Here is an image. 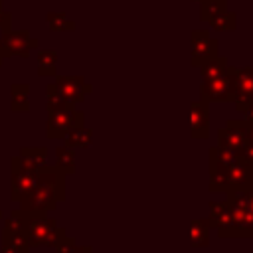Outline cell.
Returning a JSON list of instances; mask_svg holds the SVG:
<instances>
[{
  "instance_id": "ba28073f",
  "label": "cell",
  "mask_w": 253,
  "mask_h": 253,
  "mask_svg": "<svg viewBox=\"0 0 253 253\" xmlns=\"http://www.w3.org/2000/svg\"><path fill=\"white\" fill-rule=\"evenodd\" d=\"M190 47H192V57H190L192 67H200L210 57L219 55V43L215 38H211L208 34V30H192L190 32Z\"/></svg>"
},
{
  "instance_id": "5bb4252c",
  "label": "cell",
  "mask_w": 253,
  "mask_h": 253,
  "mask_svg": "<svg viewBox=\"0 0 253 253\" xmlns=\"http://www.w3.org/2000/svg\"><path fill=\"white\" fill-rule=\"evenodd\" d=\"M227 178V192L231 190H247L253 184V166L239 156L233 158V162L227 166L225 172Z\"/></svg>"
},
{
  "instance_id": "4316f807",
  "label": "cell",
  "mask_w": 253,
  "mask_h": 253,
  "mask_svg": "<svg viewBox=\"0 0 253 253\" xmlns=\"http://www.w3.org/2000/svg\"><path fill=\"white\" fill-rule=\"evenodd\" d=\"M12 30V12L0 8V32H10Z\"/></svg>"
},
{
  "instance_id": "e0dca14e",
  "label": "cell",
  "mask_w": 253,
  "mask_h": 253,
  "mask_svg": "<svg viewBox=\"0 0 253 253\" xmlns=\"http://www.w3.org/2000/svg\"><path fill=\"white\" fill-rule=\"evenodd\" d=\"M10 109L14 113L30 111V85L28 83H14L10 87Z\"/></svg>"
},
{
  "instance_id": "6da1fadb",
  "label": "cell",
  "mask_w": 253,
  "mask_h": 253,
  "mask_svg": "<svg viewBox=\"0 0 253 253\" xmlns=\"http://www.w3.org/2000/svg\"><path fill=\"white\" fill-rule=\"evenodd\" d=\"M65 200V174L57 166L43 164L36 172L32 188L18 200L24 211H55L57 204Z\"/></svg>"
},
{
  "instance_id": "ffe728a7",
  "label": "cell",
  "mask_w": 253,
  "mask_h": 253,
  "mask_svg": "<svg viewBox=\"0 0 253 253\" xmlns=\"http://www.w3.org/2000/svg\"><path fill=\"white\" fill-rule=\"evenodd\" d=\"M55 166L65 174L71 176L75 174V150L69 146H57L55 148Z\"/></svg>"
},
{
  "instance_id": "5b68a950",
  "label": "cell",
  "mask_w": 253,
  "mask_h": 253,
  "mask_svg": "<svg viewBox=\"0 0 253 253\" xmlns=\"http://www.w3.org/2000/svg\"><path fill=\"white\" fill-rule=\"evenodd\" d=\"M231 83H233V91L229 103H233V107L239 113H245L253 101V65L233 67Z\"/></svg>"
},
{
  "instance_id": "7a4b0ae2",
  "label": "cell",
  "mask_w": 253,
  "mask_h": 253,
  "mask_svg": "<svg viewBox=\"0 0 253 253\" xmlns=\"http://www.w3.org/2000/svg\"><path fill=\"white\" fill-rule=\"evenodd\" d=\"M20 219L22 233L30 247H55L67 233L63 227L57 225L53 217L43 211H24L14 210Z\"/></svg>"
},
{
  "instance_id": "9c48e42d",
  "label": "cell",
  "mask_w": 253,
  "mask_h": 253,
  "mask_svg": "<svg viewBox=\"0 0 253 253\" xmlns=\"http://www.w3.org/2000/svg\"><path fill=\"white\" fill-rule=\"evenodd\" d=\"M247 125L249 123L245 119H231V121H227L225 126L217 130V146L237 154L247 144Z\"/></svg>"
},
{
  "instance_id": "44dd1931",
  "label": "cell",
  "mask_w": 253,
  "mask_h": 253,
  "mask_svg": "<svg viewBox=\"0 0 253 253\" xmlns=\"http://www.w3.org/2000/svg\"><path fill=\"white\" fill-rule=\"evenodd\" d=\"M38 73L40 75H57V51L40 49L38 51Z\"/></svg>"
},
{
  "instance_id": "d590c367",
  "label": "cell",
  "mask_w": 253,
  "mask_h": 253,
  "mask_svg": "<svg viewBox=\"0 0 253 253\" xmlns=\"http://www.w3.org/2000/svg\"><path fill=\"white\" fill-rule=\"evenodd\" d=\"M0 217H4V213H2V211H0Z\"/></svg>"
},
{
  "instance_id": "8d00e7d4",
  "label": "cell",
  "mask_w": 253,
  "mask_h": 253,
  "mask_svg": "<svg viewBox=\"0 0 253 253\" xmlns=\"http://www.w3.org/2000/svg\"><path fill=\"white\" fill-rule=\"evenodd\" d=\"M251 239H253V237H251Z\"/></svg>"
},
{
  "instance_id": "7c38bea8",
  "label": "cell",
  "mask_w": 253,
  "mask_h": 253,
  "mask_svg": "<svg viewBox=\"0 0 253 253\" xmlns=\"http://www.w3.org/2000/svg\"><path fill=\"white\" fill-rule=\"evenodd\" d=\"M190 136L196 140L210 136V103L204 99L190 103Z\"/></svg>"
},
{
  "instance_id": "603a6c76",
  "label": "cell",
  "mask_w": 253,
  "mask_h": 253,
  "mask_svg": "<svg viewBox=\"0 0 253 253\" xmlns=\"http://www.w3.org/2000/svg\"><path fill=\"white\" fill-rule=\"evenodd\" d=\"M215 32H233L235 26H237V16L229 10H223L219 12L217 16H213L210 22H208Z\"/></svg>"
},
{
  "instance_id": "cb8c5ba5",
  "label": "cell",
  "mask_w": 253,
  "mask_h": 253,
  "mask_svg": "<svg viewBox=\"0 0 253 253\" xmlns=\"http://www.w3.org/2000/svg\"><path fill=\"white\" fill-rule=\"evenodd\" d=\"M45 20L51 32H73L75 30V22L69 20L63 12H47Z\"/></svg>"
},
{
  "instance_id": "ac0fdd59",
  "label": "cell",
  "mask_w": 253,
  "mask_h": 253,
  "mask_svg": "<svg viewBox=\"0 0 253 253\" xmlns=\"http://www.w3.org/2000/svg\"><path fill=\"white\" fill-rule=\"evenodd\" d=\"M61 140H63L65 146H69V148H73V150L87 148V146H91V142H93V130L83 125V126H77V128H71Z\"/></svg>"
},
{
  "instance_id": "30bf717a",
  "label": "cell",
  "mask_w": 253,
  "mask_h": 253,
  "mask_svg": "<svg viewBox=\"0 0 253 253\" xmlns=\"http://www.w3.org/2000/svg\"><path fill=\"white\" fill-rule=\"evenodd\" d=\"M30 245L22 233L20 219L14 211L4 221V233H2V253H30Z\"/></svg>"
},
{
  "instance_id": "8fae6325",
  "label": "cell",
  "mask_w": 253,
  "mask_h": 253,
  "mask_svg": "<svg viewBox=\"0 0 253 253\" xmlns=\"http://www.w3.org/2000/svg\"><path fill=\"white\" fill-rule=\"evenodd\" d=\"M55 87L61 93V97L65 101H69L71 105L81 103L85 95H89L93 91V87L85 81L83 75H55Z\"/></svg>"
},
{
  "instance_id": "e575fe53",
  "label": "cell",
  "mask_w": 253,
  "mask_h": 253,
  "mask_svg": "<svg viewBox=\"0 0 253 253\" xmlns=\"http://www.w3.org/2000/svg\"><path fill=\"white\" fill-rule=\"evenodd\" d=\"M194 2H198V4H200V2H202V0H194Z\"/></svg>"
},
{
  "instance_id": "4dcf8cb0",
  "label": "cell",
  "mask_w": 253,
  "mask_h": 253,
  "mask_svg": "<svg viewBox=\"0 0 253 253\" xmlns=\"http://www.w3.org/2000/svg\"><path fill=\"white\" fill-rule=\"evenodd\" d=\"M75 253H93V247L91 245H79Z\"/></svg>"
},
{
  "instance_id": "1f68e13d",
  "label": "cell",
  "mask_w": 253,
  "mask_h": 253,
  "mask_svg": "<svg viewBox=\"0 0 253 253\" xmlns=\"http://www.w3.org/2000/svg\"><path fill=\"white\" fill-rule=\"evenodd\" d=\"M247 140H249V142H253V123H249V125H247Z\"/></svg>"
},
{
  "instance_id": "4fadbf2b",
  "label": "cell",
  "mask_w": 253,
  "mask_h": 253,
  "mask_svg": "<svg viewBox=\"0 0 253 253\" xmlns=\"http://www.w3.org/2000/svg\"><path fill=\"white\" fill-rule=\"evenodd\" d=\"M10 164H12V168H10V170H12V198H10V200L18 202V200L32 188L38 170H30V168L22 166L18 154L10 158Z\"/></svg>"
},
{
  "instance_id": "484cf974",
  "label": "cell",
  "mask_w": 253,
  "mask_h": 253,
  "mask_svg": "<svg viewBox=\"0 0 253 253\" xmlns=\"http://www.w3.org/2000/svg\"><path fill=\"white\" fill-rule=\"evenodd\" d=\"M77 243H75V239L73 237H69V235H65L53 249H55V253H75L77 251Z\"/></svg>"
},
{
  "instance_id": "3957f363",
  "label": "cell",
  "mask_w": 253,
  "mask_h": 253,
  "mask_svg": "<svg viewBox=\"0 0 253 253\" xmlns=\"http://www.w3.org/2000/svg\"><path fill=\"white\" fill-rule=\"evenodd\" d=\"M83 125H85V113L79 111V109H75V107L53 111V113H47L45 136L49 140H59L71 128H77V126H83Z\"/></svg>"
},
{
  "instance_id": "d6986e66",
  "label": "cell",
  "mask_w": 253,
  "mask_h": 253,
  "mask_svg": "<svg viewBox=\"0 0 253 253\" xmlns=\"http://www.w3.org/2000/svg\"><path fill=\"white\" fill-rule=\"evenodd\" d=\"M227 65H229V61H227L225 55H213V57H210L208 61H204V63L198 67L202 81H208V79H213V77L223 75L225 69H227Z\"/></svg>"
},
{
  "instance_id": "83f0119b",
  "label": "cell",
  "mask_w": 253,
  "mask_h": 253,
  "mask_svg": "<svg viewBox=\"0 0 253 253\" xmlns=\"http://www.w3.org/2000/svg\"><path fill=\"white\" fill-rule=\"evenodd\" d=\"M235 156H239L241 160H245V162H249V164L253 166V142H249V140H247V144H245V146H243Z\"/></svg>"
},
{
  "instance_id": "8992f818",
  "label": "cell",
  "mask_w": 253,
  "mask_h": 253,
  "mask_svg": "<svg viewBox=\"0 0 253 253\" xmlns=\"http://www.w3.org/2000/svg\"><path fill=\"white\" fill-rule=\"evenodd\" d=\"M38 45L40 42L30 34V30H10L0 36V53L4 59L10 55L28 57L30 51L38 49Z\"/></svg>"
},
{
  "instance_id": "d4e9b609",
  "label": "cell",
  "mask_w": 253,
  "mask_h": 253,
  "mask_svg": "<svg viewBox=\"0 0 253 253\" xmlns=\"http://www.w3.org/2000/svg\"><path fill=\"white\" fill-rule=\"evenodd\" d=\"M227 10V0H202L200 2V20L210 22L219 12Z\"/></svg>"
},
{
  "instance_id": "f546056e",
  "label": "cell",
  "mask_w": 253,
  "mask_h": 253,
  "mask_svg": "<svg viewBox=\"0 0 253 253\" xmlns=\"http://www.w3.org/2000/svg\"><path fill=\"white\" fill-rule=\"evenodd\" d=\"M243 115H245V121H247V123H253V101H251V105L247 107V111H245Z\"/></svg>"
},
{
  "instance_id": "2e32d148",
  "label": "cell",
  "mask_w": 253,
  "mask_h": 253,
  "mask_svg": "<svg viewBox=\"0 0 253 253\" xmlns=\"http://www.w3.org/2000/svg\"><path fill=\"white\" fill-rule=\"evenodd\" d=\"M211 225L208 217H198L190 221V245L192 247H208L210 245Z\"/></svg>"
},
{
  "instance_id": "7402d4cb",
  "label": "cell",
  "mask_w": 253,
  "mask_h": 253,
  "mask_svg": "<svg viewBox=\"0 0 253 253\" xmlns=\"http://www.w3.org/2000/svg\"><path fill=\"white\" fill-rule=\"evenodd\" d=\"M45 97H47V103H45L47 113H53V111H61V109L75 107V105H71L69 101H65V99L61 97V93L57 91L55 83H49V85L45 87Z\"/></svg>"
},
{
  "instance_id": "52a82bcc",
  "label": "cell",
  "mask_w": 253,
  "mask_h": 253,
  "mask_svg": "<svg viewBox=\"0 0 253 253\" xmlns=\"http://www.w3.org/2000/svg\"><path fill=\"white\" fill-rule=\"evenodd\" d=\"M231 71H233V65H227L223 75L202 81L200 83V99H204L208 103H229L231 91H233Z\"/></svg>"
},
{
  "instance_id": "277c9868",
  "label": "cell",
  "mask_w": 253,
  "mask_h": 253,
  "mask_svg": "<svg viewBox=\"0 0 253 253\" xmlns=\"http://www.w3.org/2000/svg\"><path fill=\"white\" fill-rule=\"evenodd\" d=\"M208 221H210L211 229H215L221 239H243V233L237 227V223L233 219V213H231L229 206L225 204V200H221V202L211 200L210 202Z\"/></svg>"
},
{
  "instance_id": "9a60e30c",
  "label": "cell",
  "mask_w": 253,
  "mask_h": 253,
  "mask_svg": "<svg viewBox=\"0 0 253 253\" xmlns=\"http://www.w3.org/2000/svg\"><path fill=\"white\" fill-rule=\"evenodd\" d=\"M20 162L30 170H38L40 166L47 164V148L45 146H22L20 148Z\"/></svg>"
},
{
  "instance_id": "d6a6232c",
  "label": "cell",
  "mask_w": 253,
  "mask_h": 253,
  "mask_svg": "<svg viewBox=\"0 0 253 253\" xmlns=\"http://www.w3.org/2000/svg\"><path fill=\"white\" fill-rule=\"evenodd\" d=\"M2 63H4V57H2V53H0V67H2Z\"/></svg>"
},
{
  "instance_id": "836d02e7",
  "label": "cell",
  "mask_w": 253,
  "mask_h": 253,
  "mask_svg": "<svg viewBox=\"0 0 253 253\" xmlns=\"http://www.w3.org/2000/svg\"><path fill=\"white\" fill-rule=\"evenodd\" d=\"M0 8H4V0H0Z\"/></svg>"
},
{
  "instance_id": "f1b7e54d",
  "label": "cell",
  "mask_w": 253,
  "mask_h": 253,
  "mask_svg": "<svg viewBox=\"0 0 253 253\" xmlns=\"http://www.w3.org/2000/svg\"><path fill=\"white\" fill-rule=\"evenodd\" d=\"M245 194H247V208H249V211H251V215H253V184L245 190Z\"/></svg>"
}]
</instances>
